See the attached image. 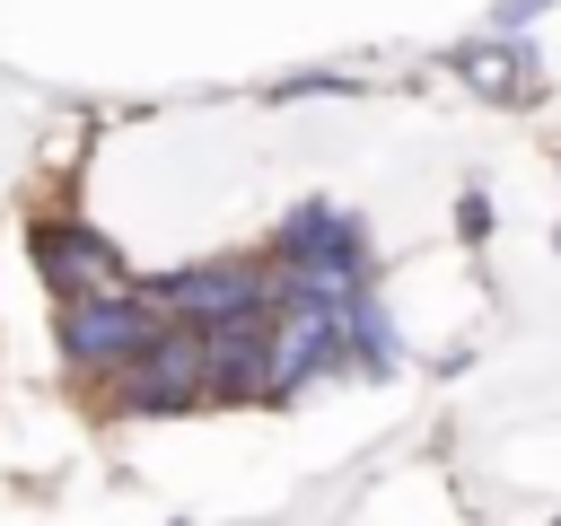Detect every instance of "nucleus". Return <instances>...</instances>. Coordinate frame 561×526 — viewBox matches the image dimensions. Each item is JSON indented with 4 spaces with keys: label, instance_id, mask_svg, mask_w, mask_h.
Returning <instances> with one entry per match:
<instances>
[{
    "label": "nucleus",
    "instance_id": "1",
    "mask_svg": "<svg viewBox=\"0 0 561 526\" xmlns=\"http://www.w3.org/2000/svg\"><path fill=\"white\" fill-rule=\"evenodd\" d=\"M272 272H280V298H307V307H342V298L377 289L359 210L351 202H289L272 228Z\"/></svg>",
    "mask_w": 561,
    "mask_h": 526
},
{
    "label": "nucleus",
    "instance_id": "5",
    "mask_svg": "<svg viewBox=\"0 0 561 526\" xmlns=\"http://www.w3.org/2000/svg\"><path fill=\"white\" fill-rule=\"evenodd\" d=\"M26 254H35V272H44V289L70 307V298H105V289H131V263H123V245L105 237V228H88L79 210H53V219H35L26 228Z\"/></svg>",
    "mask_w": 561,
    "mask_h": 526
},
{
    "label": "nucleus",
    "instance_id": "2",
    "mask_svg": "<svg viewBox=\"0 0 561 526\" xmlns=\"http://www.w3.org/2000/svg\"><path fill=\"white\" fill-rule=\"evenodd\" d=\"M149 298L184 333H228V324H263L280 307V272H272V254H210V263L158 272Z\"/></svg>",
    "mask_w": 561,
    "mask_h": 526
},
{
    "label": "nucleus",
    "instance_id": "6",
    "mask_svg": "<svg viewBox=\"0 0 561 526\" xmlns=\"http://www.w3.org/2000/svg\"><path fill=\"white\" fill-rule=\"evenodd\" d=\"M324 377H351L342 316L333 307H307V298H280L272 307V403H298Z\"/></svg>",
    "mask_w": 561,
    "mask_h": 526
},
{
    "label": "nucleus",
    "instance_id": "3",
    "mask_svg": "<svg viewBox=\"0 0 561 526\" xmlns=\"http://www.w3.org/2000/svg\"><path fill=\"white\" fill-rule=\"evenodd\" d=\"M167 333V316H158V298H149V281H131V289H105V298H70V307H53V342H61V368L96 395V386H114L149 342Z\"/></svg>",
    "mask_w": 561,
    "mask_h": 526
},
{
    "label": "nucleus",
    "instance_id": "7",
    "mask_svg": "<svg viewBox=\"0 0 561 526\" xmlns=\"http://www.w3.org/2000/svg\"><path fill=\"white\" fill-rule=\"evenodd\" d=\"M202 351H210V403H272V316L202 333Z\"/></svg>",
    "mask_w": 561,
    "mask_h": 526
},
{
    "label": "nucleus",
    "instance_id": "8",
    "mask_svg": "<svg viewBox=\"0 0 561 526\" xmlns=\"http://www.w3.org/2000/svg\"><path fill=\"white\" fill-rule=\"evenodd\" d=\"M517 61H526V53H517V44H491V53H473V61H465V70H473V79H482V88H508V96H517V88H526V70H517Z\"/></svg>",
    "mask_w": 561,
    "mask_h": 526
},
{
    "label": "nucleus",
    "instance_id": "4",
    "mask_svg": "<svg viewBox=\"0 0 561 526\" xmlns=\"http://www.w3.org/2000/svg\"><path fill=\"white\" fill-rule=\"evenodd\" d=\"M96 412H105V421H175V412H210V351H202V333L167 324L114 386H96Z\"/></svg>",
    "mask_w": 561,
    "mask_h": 526
}]
</instances>
